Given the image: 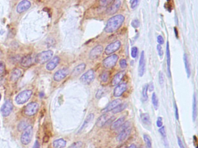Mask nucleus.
Segmentation results:
<instances>
[{"label":"nucleus","mask_w":198,"mask_h":148,"mask_svg":"<svg viewBox=\"0 0 198 148\" xmlns=\"http://www.w3.org/2000/svg\"><path fill=\"white\" fill-rule=\"evenodd\" d=\"M124 120H125V117L124 116L120 117V118H119L117 120L111 124L110 129L112 130H116V129H119L121 126H122L123 123H124Z\"/></svg>","instance_id":"nucleus-25"},{"label":"nucleus","mask_w":198,"mask_h":148,"mask_svg":"<svg viewBox=\"0 0 198 148\" xmlns=\"http://www.w3.org/2000/svg\"><path fill=\"white\" fill-rule=\"evenodd\" d=\"M13 109V104L10 100H6L1 109V113L2 116L6 117L9 115Z\"/></svg>","instance_id":"nucleus-8"},{"label":"nucleus","mask_w":198,"mask_h":148,"mask_svg":"<svg viewBox=\"0 0 198 148\" xmlns=\"http://www.w3.org/2000/svg\"><path fill=\"white\" fill-rule=\"evenodd\" d=\"M121 99H116L113 100L112 102H111L106 108H105L103 109L102 110V112L106 113L111 110H113L117 105L121 104Z\"/></svg>","instance_id":"nucleus-18"},{"label":"nucleus","mask_w":198,"mask_h":148,"mask_svg":"<svg viewBox=\"0 0 198 148\" xmlns=\"http://www.w3.org/2000/svg\"><path fill=\"white\" fill-rule=\"evenodd\" d=\"M21 75H22L21 71L18 68H14L11 72L10 75V80L12 82H15L18 80V79L20 77Z\"/></svg>","instance_id":"nucleus-22"},{"label":"nucleus","mask_w":198,"mask_h":148,"mask_svg":"<svg viewBox=\"0 0 198 148\" xmlns=\"http://www.w3.org/2000/svg\"><path fill=\"white\" fill-rule=\"evenodd\" d=\"M33 64V58L31 55L24 56L20 60V64L23 67H28Z\"/></svg>","instance_id":"nucleus-20"},{"label":"nucleus","mask_w":198,"mask_h":148,"mask_svg":"<svg viewBox=\"0 0 198 148\" xmlns=\"http://www.w3.org/2000/svg\"><path fill=\"white\" fill-rule=\"evenodd\" d=\"M83 145V143L81 141H78L73 143L68 148H81Z\"/></svg>","instance_id":"nucleus-36"},{"label":"nucleus","mask_w":198,"mask_h":148,"mask_svg":"<svg viewBox=\"0 0 198 148\" xmlns=\"http://www.w3.org/2000/svg\"><path fill=\"white\" fill-rule=\"evenodd\" d=\"M40 148V144H39V142L37 141H36L35 142V143H34V146H33V148Z\"/></svg>","instance_id":"nucleus-52"},{"label":"nucleus","mask_w":198,"mask_h":148,"mask_svg":"<svg viewBox=\"0 0 198 148\" xmlns=\"http://www.w3.org/2000/svg\"><path fill=\"white\" fill-rule=\"evenodd\" d=\"M94 118V115L93 113H90V114L87 116V117H86V119L84 122L83 123L82 126L81 127V128H80V129L79 133L81 132L84 129H86V128L87 127V126H88V124L93 120Z\"/></svg>","instance_id":"nucleus-24"},{"label":"nucleus","mask_w":198,"mask_h":148,"mask_svg":"<svg viewBox=\"0 0 198 148\" xmlns=\"http://www.w3.org/2000/svg\"><path fill=\"white\" fill-rule=\"evenodd\" d=\"M121 47V42L120 41H116L106 47L105 50V53L107 55H110L114 52L116 51Z\"/></svg>","instance_id":"nucleus-9"},{"label":"nucleus","mask_w":198,"mask_h":148,"mask_svg":"<svg viewBox=\"0 0 198 148\" xmlns=\"http://www.w3.org/2000/svg\"><path fill=\"white\" fill-rule=\"evenodd\" d=\"M159 132L160 133V134H161L163 139L164 140L166 139V133L165 130V127L164 126H162L161 127H160V129L159 130Z\"/></svg>","instance_id":"nucleus-37"},{"label":"nucleus","mask_w":198,"mask_h":148,"mask_svg":"<svg viewBox=\"0 0 198 148\" xmlns=\"http://www.w3.org/2000/svg\"><path fill=\"white\" fill-rule=\"evenodd\" d=\"M174 109H175V117L177 120L179 119V113H178V109L177 108V106L176 105V103L174 102Z\"/></svg>","instance_id":"nucleus-47"},{"label":"nucleus","mask_w":198,"mask_h":148,"mask_svg":"<svg viewBox=\"0 0 198 148\" xmlns=\"http://www.w3.org/2000/svg\"><path fill=\"white\" fill-rule=\"evenodd\" d=\"M138 53V48L136 47H133L131 49V56L133 58H136Z\"/></svg>","instance_id":"nucleus-44"},{"label":"nucleus","mask_w":198,"mask_h":148,"mask_svg":"<svg viewBox=\"0 0 198 148\" xmlns=\"http://www.w3.org/2000/svg\"><path fill=\"white\" fill-rule=\"evenodd\" d=\"M1 95H0V100H1Z\"/></svg>","instance_id":"nucleus-57"},{"label":"nucleus","mask_w":198,"mask_h":148,"mask_svg":"<svg viewBox=\"0 0 198 148\" xmlns=\"http://www.w3.org/2000/svg\"><path fill=\"white\" fill-rule=\"evenodd\" d=\"M32 91L26 90L20 93L16 97V102L18 104H23L30 99L32 95Z\"/></svg>","instance_id":"nucleus-5"},{"label":"nucleus","mask_w":198,"mask_h":148,"mask_svg":"<svg viewBox=\"0 0 198 148\" xmlns=\"http://www.w3.org/2000/svg\"><path fill=\"white\" fill-rule=\"evenodd\" d=\"M95 78V72L93 69H90L80 77V82L84 85L90 84Z\"/></svg>","instance_id":"nucleus-6"},{"label":"nucleus","mask_w":198,"mask_h":148,"mask_svg":"<svg viewBox=\"0 0 198 148\" xmlns=\"http://www.w3.org/2000/svg\"><path fill=\"white\" fill-rule=\"evenodd\" d=\"M152 102L154 109L157 110L159 107V100L157 97L156 94L154 93H153L152 96Z\"/></svg>","instance_id":"nucleus-32"},{"label":"nucleus","mask_w":198,"mask_h":148,"mask_svg":"<svg viewBox=\"0 0 198 148\" xmlns=\"http://www.w3.org/2000/svg\"><path fill=\"white\" fill-rule=\"evenodd\" d=\"M137 148V146L135 144H131V145H130L128 148Z\"/></svg>","instance_id":"nucleus-56"},{"label":"nucleus","mask_w":198,"mask_h":148,"mask_svg":"<svg viewBox=\"0 0 198 148\" xmlns=\"http://www.w3.org/2000/svg\"><path fill=\"white\" fill-rule=\"evenodd\" d=\"M157 42L159 43V45H163L164 43V39L163 38V37L161 35H159L157 38Z\"/></svg>","instance_id":"nucleus-48"},{"label":"nucleus","mask_w":198,"mask_h":148,"mask_svg":"<svg viewBox=\"0 0 198 148\" xmlns=\"http://www.w3.org/2000/svg\"><path fill=\"white\" fill-rule=\"evenodd\" d=\"M156 125L158 127H161L163 126V122H162V118L161 117H158L157 122H156Z\"/></svg>","instance_id":"nucleus-49"},{"label":"nucleus","mask_w":198,"mask_h":148,"mask_svg":"<svg viewBox=\"0 0 198 148\" xmlns=\"http://www.w3.org/2000/svg\"><path fill=\"white\" fill-rule=\"evenodd\" d=\"M141 119L143 122V123L147 126H150L151 125V120L150 118V116L149 115L148 113H144L141 114Z\"/></svg>","instance_id":"nucleus-30"},{"label":"nucleus","mask_w":198,"mask_h":148,"mask_svg":"<svg viewBox=\"0 0 198 148\" xmlns=\"http://www.w3.org/2000/svg\"><path fill=\"white\" fill-rule=\"evenodd\" d=\"M120 66L122 69H125L127 67V63L125 59H121L120 61Z\"/></svg>","instance_id":"nucleus-41"},{"label":"nucleus","mask_w":198,"mask_h":148,"mask_svg":"<svg viewBox=\"0 0 198 148\" xmlns=\"http://www.w3.org/2000/svg\"><path fill=\"white\" fill-rule=\"evenodd\" d=\"M105 94V90L103 89H99L95 95L96 98L97 99H100Z\"/></svg>","instance_id":"nucleus-39"},{"label":"nucleus","mask_w":198,"mask_h":148,"mask_svg":"<svg viewBox=\"0 0 198 148\" xmlns=\"http://www.w3.org/2000/svg\"><path fill=\"white\" fill-rule=\"evenodd\" d=\"M59 61H60V58H59V57H58V56L54 57L47 64V65L46 66V68L48 71L53 70L58 65Z\"/></svg>","instance_id":"nucleus-21"},{"label":"nucleus","mask_w":198,"mask_h":148,"mask_svg":"<svg viewBox=\"0 0 198 148\" xmlns=\"http://www.w3.org/2000/svg\"><path fill=\"white\" fill-rule=\"evenodd\" d=\"M198 108H197V100L196 97V94L194 93L193 96V104H192V119L193 121L195 122L197 117V112Z\"/></svg>","instance_id":"nucleus-26"},{"label":"nucleus","mask_w":198,"mask_h":148,"mask_svg":"<svg viewBox=\"0 0 198 148\" xmlns=\"http://www.w3.org/2000/svg\"><path fill=\"white\" fill-rule=\"evenodd\" d=\"M131 132V127L128 126V127L124 129L121 130V131L119 134V135L117 136V141L118 142H123L124 141L130 134Z\"/></svg>","instance_id":"nucleus-15"},{"label":"nucleus","mask_w":198,"mask_h":148,"mask_svg":"<svg viewBox=\"0 0 198 148\" xmlns=\"http://www.w3.org/2000/svg\"><path fill=\"white\" fill-rule=\"evenodd\" d=\"M119 57L117 54H112L103 61V65L106 69H109L113 67L117 63Z\"/></svg>","instance_id":"nucleus-7"},{"label":"nucleus","mask_w":198,"mask_h":148,"mask_svg":"<svg viewBox=\"0 0 198 148\" xmlns=\"http://www.w3.org/2000/svg\"><path fill=\"white\" fill-rule=\"evenodd\" d=\"M121 6V1L119 0L113 1L110 6L106 10V13L109 15H112L116 13L119 9Z\"/></svg>","instance_id":"nucleus-10"},{"label":"nucleus","mask_w":198,"mask_h":148,"mask_svg":"<svg viewBox=\"0 0 198 148\" xmlns=\"http://www.w3.org/2000/svg\"><path fill=\"white\" fill-rule=\"evenodd\" d=\"M53 51L52 50L44 51L39 53L35 57V61L39 64H43L48 61L53 56Z\"/></svg>","instance_id":"nucleus-2"},{"label":"nucleus","mask_w":198,"mask_h":148,"mask_svg":"<svg viewBox=\"0 0 198 148\" xmlns=\"http://www.w3.org/2000/svg\"><path fill=\"white\" fill-rule=\"evenodd\" d=\"M103 50V47L101 45H97L90 52V54H89L90 58L92 60L97 58L102 54Z\"/></svg>","instance_id":"nucleus-17"},{"label":"nucleus","mask_w":198,"mask_h":148,"mask_svg":"<svg viewBox=\"0 0 198 148\" xmlns=\"http://www.w3.org/2000/svg\"><path fill=\"white\" fill-rule=\"evenodd\" d=\"M5 71V65L4 63L0 61V76L2 75Z\"/></svg>","instance_id":"nucleus-45"},{"label":"nucleus","mask_w":198,"mask_h":148,"mask_svg":"<svg viewBox=\"0 0 198 148\" xmlns=\"http://www.w3.org/2000/svg\"><path fill=\"white\" fill-rule=\"evenodd\" d=\"M138 3V1H137V0L132 1V2H131V8L135 9L137 6Z\"/></svg>","instance_id":"nucleus-50"},{"label":"nucleus","mask_w":198,"mask_h":148,"mask_svg":"<svg viewBox=\"0 0 198 148\" xmlns=\"http://www.w3.org/2000/svg\"><path fill=\"white\" fill-rule=\"evenodd\" d=\"M48 141H49V137H48L47 135H45L44 137V138H43V141H44V142H46H46H48Z\"/></svg>","instance_id":"nucleus-53"},{"label":"nucleus","mask_w":198,"mask_h":148,"mask_svg":"<svg viewBox=\"0 0 198 148\" xmlns=\"http://www.w3.org/2000/svg\"><path fill=\"white\" fill-rule=\"evenodd\" d=\"M33 137V127L28 126L23 131L21 136V142L23 145H28L32 141Z\"/></svg>","instance_id":"nucleus-3"},{"label":"nucleus","mask_w":198,"mask_h":148,"mask_svg":"<svg viewBox=\"0 0 198 148\" xmlns=\"http://www.w3.org/2000/svg\"><path fill=\"white\" fill-rule=\"evenodd\" d=\"M109 76V73L108 72H107V71H105V72H102L101 74V75H100L99 78H100V81L102 82L106 83L108 81Z\"/></svg>","instance_id":"nucleus-33"},{"label":"nucleus","mask_w":198,"mask_h":148,"mask_svg":"<svg viewBox=\"0 0 198 148\" xmlns=\"http://www.w3.org/2000/svg\"><path fill=\"white\" fill-rule=\"evenodd\" d=\"M153 88L154 87H153V85L152 83H151L149 85H148V89L150 92H152L153 90Z\"/></svg>","instance_id":"nucleus-54"},{"label":"nucleus","mask_w":198,"mask_h":148,"mask_svg":"<svg viewBox=\"0 0 198 148\" xmlns=\"http://www.w3.org/2000/svg\"><path fill=\"white\" fill-rule=\"evenodd\" d=\"M174 32H175V34H176V37L178 38V30L177 29V27H174Z\"/></svg>","instance_id":"nucleus-55"},{"label":"nucleus","mask_w":198,"mask_h":148,"mask_svg":"<svg viewBox=\"0 0 198 148\" xmlns=\"http://www.w3.org/2000/svg\"><path fill=\"white\" fill-rule=\"evenodd\" d=\"M159 81L160 85H163L164 81V75L163 74L162 72L160 71L159 73Z\"/></svg>","instance_id":"nucleus-43"},{"label":"nucleus","mask_w":198,"mask_h":148,"mask_svg":"<svg viewBox=\"0 0 198 148\" xmlns=\"http://www.w3.org/2000/svg\"><path fill=\"white\" fill-rule=\"evenodd\" d=\"M126 74V72L124 71H121L118 72L113 78V79L112 81V86H116L119 85L121 80L123 79V77Z\"/></svg>","instance_id":"nucleus-19"},{"label":"nucleus","mask_w":198,"mask_h":148,"mask_svg":"<svg viewBox=\"0 0 198 148\" xmlns=\"http://www.w3.org/2000/svg\"><path fill=\"white\" fill-rule=\"evenodd\" d=\"M178 146L180 147V148H185L180 137H178Z\"/></svg>","instance_id":"nucleus-51"},{"label":"nucleus","mask_w":198,"mask_h":148,"mask_svg":"<svg viewBox=\"0 0 198 148\" xmlns=\"http://www.w3.org/2000/svg\"><path fill=\"white\" fill-rule=\"evenodd\" d=\"M66 142L63 139H58L54 141L53 142V145L55 148H63L66 147Z\"/></svg>","instance_id":"nucleus-29"},{"label":"nucleus","mask_w":198,"mask_h":148,"mask_svg":"<svg viewBox=\"0 0 198 148\" xmlns=\"http://www.w3.org/2000/svg\"><path fill=\"white\" fill-rule=\"evenodd\" d=\"M69 71L68 68H63L58 70L55 72L53 76V79L56 82H60L63 79L69 74Z\"/></svg>","instance_id":"nucleus-12"},{"label":"nucleus","mask_w":198,"mask_h":148,"mask_svg":"<svg viewBox=\"0 0 198 148\" xmlns=\"http://www.w3.org/2000/svg\"><path fill=\"white\" fill-rule=\"evenodd\" d=\"M124 19L122 15H117L110 17L107 22L105 31L107 33H113L116 31L123 24Z\"/></svg>","instance_id":"nucleus-1"},{"label":"nucleus","mask_w":198,"mask_h":148,"mask_svg":"<svg viewBox=\"0 0 198 148\" xmlns=\"http://www.w3.org/2000/svg\"><path fill=\"white\" fill-rule=\"evenodd\" d=\"M148 85H145L143 89L142 94H143V100L145 101L148 99Z\"/></svg>","instance_id":"nucleus-34"},{"label":"nucleus","mask_w":198,"mask_h":148,"mask_svg":"<svg viewBox=\"0 0 198 148\" xmlns=\"http://www.w3.org/2000/svg\"><path fill=\"white\" fill-rule=\"evenodd\" d=\"M143 137L147 147L148 148H152V141L149 136L147 134H144L143 135Z\"/></svg>","instance_id":"nucleus-35"},{"label":"nucleus","mask_w":198,"mask_h":148,"mask_svg":"<svg viewBox=\"0 0 198 148\" xmlns=\"http://www.w3.org/2000/svg\"><path fill=\"white\" fill-rule=\"evenodd\" d=\"M166 57H167V71L169 77L171 76V72H170V52L169 49V44L167 42L166 47Z\"/></svg>","instance_id":"nucleus-28"},{"label":"nucleus","mask_w":198,"mask_h":148,"mask_svg":"<svg viewBox=\"0 0 198 148\" xmlns=\"http://www.w3.org/2000/svg\"><path fill=\"white\" fill-rule=\"evenodd\" d=\"M184 64H185V67L187 74V77L189 78L191 76V68H190V61H189V58L188 57V55L187 54H184Z\"/></svg>","instance_id":"nucleus-27"},{"label":"nucleus","mask_w":198,"mask_h":148,"mask_svg":"<svg viewBox=\"0 0 198 148\" xmlns=\"http://www.w3.org/2000/svg\"><path fill=\"white\" fill-rule=\"evenodd\" d=\"M31 6V3L30 1L27 0H24L21 1L18 5L16 10L18 13H21L25 11H26L27 9L30 8Z\"/></svg>","instance_id":"nucleus-16"},{"label":"nucleus","mask_w":198,"mask_h":148,"mask_svg":"<svg viewBox=\"0 0 198 148\" xmlns=\"http://www.w3.org/2000/svg\"><path fill=\"white\" fill-rule=\"evenodd\" d=\"M113 1H106V0H103V1H100L99 2V3H100V5L101 6H107V5H110V4L112 3Z\"/></svg>","instance_id":"nucleus-40"},{"label":"nucleus","mask_w":198,"mask_h":148,"mask_svg":"<svg viewBox=\"0 0 198 148\" xmlns=\"http://www.w3.org/2000/svg\"><path fill=\"white\" fill-rule=\"evenodd\" d=\"M145 71V53L144 51L141 52L139 67H138V75L140 76H143Z\"/></svg>","instance_id":"nucleus-14"},{"label":"nucleus","mask_w":198,"mask_h":148,"mask_svg":"<svg viewBox=\"0 0 198 148\" xmlns=\"http://www.w3.org/2000/svg\"><path fill=\"white\" fill-rule=\"evenodd\" d=\"M140 23L138 19H134L131 22V26L134 28H137L140 27Z\"/></svg>","instance_id":"nucleus-38"},{"label":"nucleus","mask_w":198,"mask_h":148,"mask_svg":"<svg viewBox=\"0 0 198 148\" xmlns=\"http://www.w3.org/2000/svg\"><path fill=\"white\" fill-rule=\"evenodd\" d=\"M27 127V123L25 122H20V123L19 124L18 129H19V131H21L22 130H25Z\"/></svg>","instance_id":"nucleus-42"},{"label":"nucleus","mask_w":198,"mask_h":148,"mask_svg":"<svg viewBox=\"0 0 198 148\" xmlns=\"http://www.w3.org/2000/svg\"><path fill=\"white\" fill-rule=\"evenodd\" d=\"M86 67V65L84 63H82V64L78 65L73 70L72 73V75L74 76H76L79 75V74H80L84 71Z\"/></svg>","instance_id":"nucleus-23"},{"label":"nucleus","mask_w":198,"mask_h":148,"mask_svg":"<svg viewBox=\"0 0 198 148\" xmlns=\"http://www.w3.org/2000/svg\"><path fill=\"white\" fill-rule=\"evenodd\" d=\"M39 105L37 102H30L27 104L23 109L24 115L27 116L34 115L38 111Z\"/></svg>","instance_id":"nucleus-4"},{"label":"nucleus","mask_w":198,"mask_h":148,"mask_svg":"<svg viewBox=\"0 0 198 148\" xmlns=\"http://www.w3.org/2000/svg\"><path fill=\"white\" fill-rule=\"evenodd\" d=\"M127 104H119V105H117L112 111V112L113 113H119V112H122L123 110H124L126 108H127Z\"/></svg>","instance_id":"nucleus-31"},{"label":"nucleus","mask_w":198,"mask_h":148,"mask_svg":"<svg viewBox=\"0 0 198 148\" xmlns=\"http://www.w3.org/2000/svg\"><path fill=\"white\" fill-rule=\"evenodd\" d=\"M127 85L126 83L119 84L114 90L113 96L115 97H119L123 95V94L127 90Z\"/></svg>","instance_id":"nucleus-13"},{"label":"nucleus","mask_w":198,"mask_h":148,"mask_svg":"<svg viewBox=\"0 0 198 148\" xmlns=\"http://www.w3.org/2000/svg\"><path fill=\"white\" fill-rule=\"evenodd\" d=\"M112 116L109 113H104L100 116H99L98 119L96 122V126L98 127H102L106 123H107L111 119Z\"/></svg>","instance_id":"nucleus-11"},{"label":"nucleus","mask_w":198,"mask_h":148,"mask_svg":"<svg viewBox=\"0 0 198 148\" xmlns=\"http://www.w3.org/2000/svg\"><path fill=\"white\" fill-rule=\"evenodd\" d=\"M157 50L158 51V54H159V56L161 58L163 57V56L164 52H163V50L162 47H161V45H157Z\"/></svg>","instance_id":"nucleus-46"}]
</instances>
